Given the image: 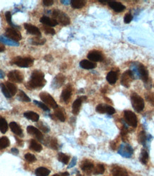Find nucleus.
Returning a JSON list of instances; mask_svg holds the SVG:
<instances>
[{
    "instance_id": "obj_56",
    "label": "nucleus",
    "mask_w": 154,
    "mask_h": 176,
    "mask_svg": "<svg viewBox=\"0 0 154 176\" xmlns=\"http://www.w3.org/2000/svg\"><path fill=\"white\" fill-rule=\"evenodd\" d=\"M4 77V74L3 73V72L1 70H0V79H3Z\"/></svg>"
},
{
    "instance_id": "obj_7",
    "label": "nucleus",
    "mask_w": 154,
    "mask_h": 176,
    "mask_svg": "<svg viewBox=\"0 0 154 176\" xmlns=\"http://www.w3.org/2000/svg\"><path fill=\"white\" fill-rule=\"evenodd\" d=\"M5 36L7 37H8L9 39H10V40L16 42H18L19 40H21L22 39V35L16 29H13V28L11 27L7 28L6 29Z\"/></svg>"
},
{
    "instance_id": "obj_43",
    "label": "nucleus",
    "mask_w": 154,
    "mask_h": 176,
    "mask_svg": "<svg viewBox=\"0 0 154 176\" xmlns=\"http://www.w3.org/2000/svg\"><path fill=\"white\" fill-rule=\"evenodd\" d=\"M34 103L36 104L37 106H38L39 107H40V108H41L42 110H44V111H49V108L46 106L45 104L43 103V102H39V101L37 100H34Z\"/></svg>"
},
{
    "instance_id": "obj_53",
    "label": "nucleus",
    "mask_w": 154,
    "mask_h": 176,
    "mask_svg": "<svg viewBox=\"0 0 154 176\" xmlns=\"http://www.w3.org/2000/svg\"><path fill=\"white\" fill-rule=\"evenodd\" d=\"M11 151L12 153L14 155H18V153H19V150H18V149H16V147H14V148L12 149Z\"/></svg>"
},
{
    "instance_id": "obj_20",
    "label": "nucleus",
    "mask_w": 154,
    "mask_h": 176,
    "mask_svg": "<svg viewBox=\"0 0 154 176\" xmlns=\"http://www.w3.org/2000/svg\"><path fill=\"white\" fill-rule=\"evenodd\" d=\"M40 22L42 24H44L46 26L49 27H55L58 25V22H56L55 19H52V18H49L46 16H44L40 19Z\"/></svg>"
},
{
    "instance_id": "obj_9",
    "label": "nucleus",
    "mask_w": 154,
    "mask_h": 176,
    "mask_svg": "<svg viewBox=\"0 0 154 176\" xmlns=\"http://www.w3.org/2000/svg\"><path fill=\"white\" fill-rule=\"evenodd\" d=\"M134 80V75L133 72L131 70H127L122 74L121 79V83L125 87H129L130 84Z\"/></svg>"
},
{
    "instance_id": "obj_21",
    "label": "nucleus",
    "mask_w": 154,
    "mask_h": 176,
    "mask_svg": "<svg viewBox=\"0 0 154 176\" xmlns=\"http://www.w3.org/2000/svg\"><path fill=\"white\" fill-rule=\"evenodd\" d=\"M138 70L139 72H140L142 80L143 82H147L148 80H149V72H148L146 67L142 64H140L138 67Z\"/></svg>"
},
{
    "instance_id": "obj_47",
    "label": "nucleus",
    "mask_w": 154,
    "mask_h": 176,
    "mask_svg": "<svg viewBox=\"0 0 154 176\" xmlns=\"http://www.w3.org/2000/svg\"><path fill=\"white\" fill-rule=\"evenodd\" d=\"M115 112H116V110H115V109L113 108L112 106L107 105V108H106V113H107V114L113 115V114H114Z\"/></svg>"
},
{
    "instance_id": "obj_38",
    "label": "nucleus",
    "mask_w": 154,
    "mask_h": 176,
    "mask_svg": "<svg viewBox=\"0 0 154 176\" xmlns=\"http://www.w3.org/2000/svg\"><path fill=\"white\" fill-rule=\"evenodd\" d=\"M138 140L140 144H142V145L145 144V143H146V132H145V131L143 130V131H141L140 133H139Z\"/></svg>"
},
{
    "instance_id": "obj_42",
    "label": "nucleus",
    "mask_w": 154,
    "mask_h": 176,
    "mask_svg": "<svg viewBox=\"0 0 154 176\" xmlns=\"http://www.w3.org/2000/svg\"><path fill=\"white\" fill-rule=\"evenodd\" d=\"M64 78L65 77L62 75V74H59L57 77H55L54 82L56 85H59V86L62 85V84L64 82Z\"/></svg>"
},
{
    "instance_id": "obj_25",
    "label": "nucleus",
    "mask_w": 154,
    "mask_h": 176,
    "mask_svg": "<svg viewBox=\"0 0 154 176\" xmlns=\"http://www.w3.org/2000/svg\"><path fill=\"white\" fill-rule=\"evenodd\" d=\"M29 147L31 150H34L36 152H40L42 150V146L40 143L37 142L35 140H31L30 145H29Z\"/></svg>"
},
{
    "instance_id": "obj_15",
    "label": "nucleus",
    "mask_w": 154,
    "mask_h": 176,
    "mask_svg": "<svg viewBox=\"0 0 154 176\" xmlns=\"http://www.w3.org/2000/svg\"><path fill=\"white\" fill-rule=\"evenodd\" d=\"M26 130H27V132L29 134L34 135L39 141H42L43 138H44L43 134L41 133V131L39 129H37V128H36L35 127L28 126L27 128H26Z\"/></svg>"
},
{
    "instance_id": "obj_52",
    "label": "nucleus",
    "mask_w": 154,
    "mask_h": 176,
    "mask_svg": "<svg viewBox=\"0 0 154 176\" xmlns=\"http://www.w3.org/2000/svg\"><path fill=\"white\" fill-rule=\"evenodd\" d=\"M44 59L46 61H47V62H51V61L53 60V57H52V55H46L44 57Z\"/></svg>"
},
{
    "instance_id": "obj_5",
    "label": "nucleus",
    "mask_w": 154,
    "mask_h": 176,
    "mask_svg": "<svg viewBox=\"0 0 154 176\" xmlns=\"http://www.w3.org/2000/svg\"><path fill=\"white\" fill-rule=\"evenodd\" d=\"M123 117L124 120L128 125L133 128H136L137 125H138V120H137V117L135 113L130 110H126L124 111Z\"/></svg>"
},
{
    "instance_id": "obj_13",
    "label": "nucleus",
    "mask_w": 154,
    "mask_h": 176,
    "mask_svg": "<svg viewBox=\"0 0 154 176\" xmlns=\"http://www.w3.org/2000/svg\"><path fill=\"white\" fill-rule=\"evenodd\" d=\"M108 4L112 10H114V11L116 12H123L126 9V7L123 4H121V3L120 2H118V1H108Z\"/></svg>"
},
{
    "instance_id": "obj_31",
    "label": "nucleus",
    "mask_w": 154,
    "mask_h": 176,
    "mask_svg": "<svg viewBox=\"0 0 154 176\" xmlns=\"http://www.w3.org/2000/svg\"><path fill=\"white\" fill-rule=\"evenodd\" d=\"M140 160V162H141L143 164H144V165L147 164L148 161H149V153H148V152L146 151V150H141Z\"/></svg>"
},
{
    "instance_id": "obj_51",
    "label": "nucleus",
    "mask_w": 154,
    "mask_h": 176,
    "mask_svg": "<svg viewBox=\"0 0 154 176\" xmlns=\"http://www.w3.org/2000/svg\"><path fill=\"white\" fill-rule=\"evenodd\" d=\"M76 162H77V158H74L72 160V161H71V162L70 163V165H69L68 168H72V167H74V165H76Z\"/></svg>"
},
{
    "instance_id": "obj_8",
    "label": "nucleus",
    "mask_w": 154,
    "mask_h": 176,
    "mask_svg": "<svg viewBox=\"0 0 154 176\" xmlns=\"http://www.w3.org/2000/svg\"><path fill=\"white\" fill-rule=\"evenodd\" d=\"M7 77L10 81L16 83H22L24 80L23 74L19 70H12L9 72L7 74Z\"/></svg>"
},
{
    "instance_id": "obj_1",
    "label": "nucleus",
    "mask_w": 154,
    "mask_h": 176,
    "mask_svg": "<svg viewBox=\"0 0 154 176\" xmlns=\"http://www.w3.org/2000/svg\"><path fill=\"white\" fill-rule=\"evenodd\" d=\"M46 80L44 79V74L42 72L36 70L32 72L30 81L26 84V87L29 89L42 87L45 85Z\"/></svg>"
},
{
    "instance_id": "obj_16",
    "label": "nucleus",
    "mask_w": 154,
    "mask_h": 176,
    "mask_svg": "<svg viewBox=\"0 0 154 176\" xmlns=\"http://www.w3.org/2000/svg\"><path fill=\"white\" fill-rule=\"evenodd\" d=\"M113 176H128V173L125 168L120 166H114L112 168Z\"/></svg>"
},
{
    "instance_id": "obj_19",
    "label": "nucleus",
    "mask_w": 154,
    "mask_h": 176,
    "mask_svg": "<svg viewBox=\"0 0 154 176\" xmlns=\"http://www.w3.org/2000/svg\"><path fill=\"white\" fill-rule=\"evenodd\" d=\"M0 42L9 46H13V47H18V46L19 45V42H14L13 41V40H10L8 37H6L5 35L0 36Z\"/></svg>"
},
{
    "instance_id": "obj_17",
    "label": "nucleus",
    "mask_w": 154,
    "mask_h": 176,
    "mask_svg": "<svg viewBox=\"0 0 154 176\" xmlns=\"http://www.w3.org/2000/svg\"><path fill=\"white\" fill-rule=\"evenodd\" d=\"M79 65H80L81 68L85 70H92L96 67V64L95 62H91V61L86 60V59H83V60L81 61Z\"/></svg>"
},
{
    "instance_id": "obj_45",
    "label": "nucleus",
    "mask_w": 154,
    "mask_h": 176,
    "mask_svg": "<svg viewBox=\"0 0 154 176\" xmlns=\"http://www.w3.org/2000/svg\"><path fill=\"white\" fill-rule=\"evenodd\" d=\"M146 100L149 101L152 105L154 106V93H149L146 95Z\"/></svg>"
},
{
    "instance_id": "obj_29",
    "label": "nucleus",
    "mask_w": 154,
    "mask_h": 176,
    "mask_svg": "<svg viewBox=\"0 0 154 176\" xmlns=\"http://www.w3.org/2000/svg\"><path fill=\"white\" fill-rule=\"evenodd\" d=\"M5 85L6 87H7V89H8L9 92L10 94L12 95V96H14L16 94V92H17V87H16L15 85L10 83V82H7Z\"/></svg>"
},
{
    "instance_id": "obj_39",
    "label": "nucleus",
    "mask_w": 154,
    "mask_h": 176,
    "mask_svg": "<svg viewBox=\"0 0 154 176\" xmlns=\"http://www.w3.org/2000/svg\"><path fill=\"white\" fill-rule=\"evenodd\" d=\"M106 108H107V105H105V104H99L96 107V110L98 113L104 114V113H106Z\"/></svg>"
},
{
    "instance_id": "obj_35",
    "label": "nucleus",
    "mask_w": 154,
    "mask_h": 176,
    "mask_svg": "<svg viewBox=\"0 0 154 176\" xmlns=\"http://www.w3.org/2000/svg\"><path fill=\"white\" fill-rule=\"evenodd\" d=\"M31 43L34 45H42L46 42L45 39H40L39 37H34L31 39Z\"/></svg>"
},
{
    "instance_id": "obj_6",
    "label": "nucleus",
    "mask_w": 154,
    "mask_h": 176,
    "mask_svg": "<svg viewBox=\"0 0 154 176\" xmlns=\"http://www.w3.org/2000/svg\"><path fill=\"white\" fill-rule=\"evenodd\" d=\"M39 97L40 99L44 102V103L46 105H49V107H52L54 109H56L58 107V105L55 101V100L52 98V95H49L47 92H41Z\"/></svg>"
},
{
    "instance_id": "obj_28",
    "label": "nucleus",
    "mask_w": 154,
    "mask_h": 176,
    "mask_svg": "<svg viewBox=\"0 0 154 176\" xmlns=\"http://www.w3.org/2000/svg\"><path fill=\"white\" fill-rule=\"evenodd\" d=\"M7 130H8V124L4 117L0 116V132L4 134L7 132Z\"/></svg>"
},
{
    "instance_id": "obj_18",
    "label": "nucleus",
    "mask_w": 154,
    "mask_h": 176,
    "mask_svg": "<svg viewBox=\"0 0 154 176\" xmlns=\"http://www.w3.org/2000/svg\"><path fill=\"white\" fill-rule=\"evenodd\" d=\"M71 93H72V89H71V86H67L65 89L63 90L62 95V99L65 102H68L69 100L70 99L71 96Z\"/></svg>"
},
{
    "instance_id": "obj_54",
    "label": "nucleus",
    "mask_w": 154,
    "mask_h": 176,
    "mask_svg": "<svg viewBox=\"0 0 154 176\" xmlns=\"http://www.w3.org/2000/svg\"><path fill=\"white\" fill-rule=\"evenodd\" d=\"M15 139L18 141L17 143H18V145H22V146L23 145V141H22V140L19 139V138H18L17 137H16V136H15Z\"/></svg>"
},
{
    "instance_id": "obj_4",
    "label": "nucleus",
    "mask_w": 154,
    "mask_h": 176,
    "mask_svg": "<svg viewBox=\"0 0 154 176\" xmlns=\"http://www.w3.org/2000/svg\"><path fill=\"white\" fill-rule=\"evenodd\" d=\"M34 63V59L31 57H16L12 60V64L17 65L21 68H29Z\"/></svg>"
},
{
    "instance_id": "obj_48",
    "label": "nucleus",
    "mask_w": 154,
    "mask_h": 176,
    "mask_svg": "<svg viewBox=\"0 0 154 176\" xmlns=\"http://www.w3.org/2000/svg\"><path fill=\"white\" fill-rule=\"evenodd\" d=\"M50 143H51L50 145H51V147H52V148L55 149V150H56V149L58 148V143H57V141H56V139H55V138L52 139Z\"/></svg>"
},
{
    "instance_id": "obj_33",
    "label": "nucleus",
    "mask_w": 154,
    "mask_h": 176,
    "mask_svg": "<svg viewBox=\"0 0 154 176\" xmlns=\"http://www.w3.org/2000/svg\"><path fill=\"white\" fill-rule=\"evenodd\" d=\"M18 98H19L21 101L24 102H29L31 101L30 98H29V97L25 94V92H23L22 90L19 91V95H18Z\"/></svg>"
},
{
    "instance_id": "obj_26",
    "label": "nucleus",
    "mask_w": 154,
    "mask_h": 176,
    "mask_svg": "<svg viewBox=\"0 0 154 176\" xmlns=\"http://www.w3.org/2000/svg\"><path fill=\"white\" fill-rule=\"evenodd\" d=\"M86 3L84 0H73L71 1V5L74 9H81L86 5Z\"/></svg>"
},
{
    "instance_id": "obj_32",
    "label": "nucleus",
    "mask_w": 154,
    "mask_h": 176,
    "mask_svg": "<svg viewBox=\"0 0 154 176\" xmlns=\"http://www.w3.org/2000/svg\"><path fill=\"white\" fill-rule=\"evenodd\" d=\"M10 144L9 140L7 137H2L0 138V149H4L8 147Z\"/></svg>"
},
{
    "instance_id": "obj_10",
    "label": "nucleus",
    "mask_w": 154,
    "mask_h": 176,
    "mask_svg": "<svg viewBox=\"0 0 154 176\" xmlns=\"http://www.w3.org/2000/svg\"><path fill=\"white\" fill-rule=\"evenodd\" d=\"M81 170L85 173L87 174V175H90L93 172V171H94V163L92 162H91V161L88 160H83L81 162Z\"/></svg>"
},
{
    "instance_id": "obj_60",
    "label": "nucleus",
    "mask_w": 154,
    "mask_h": 176,
    "mask_svg": "<svg viewBox=\"0 0 154 176\" xmlns=\"http://www.w3.org/2000/svg\"><path fill=\"white\" fill-rule=\"evenodd\" d=\"M77 176H83V175H77Z\"/></svg>"
},
{
    "instance_id": "obj_50",
    "label": "nucleus",
    "mask_w": 154,
    "mask_h": 176,
    "mask_svg": "<svg viewBox=\"0 0 154 176\" xmlns=\"http://www.w3.org/2000/svg\"><path fill=\"white\" fill-rule=\"evenodd\" d=\"M43 4H44V6L49 7V6H52L54 4V1L53 0H44Z\"/></svg>"
},
{
    "instance_id": "obj_40",
    "label": "nucleus",
    "mask_w": 154,
    "mask_h": 176,
    "mask_svg": "<svg viewBox=\"0 0 154 176\" xmlns=\"http://www.w3.org/2000/svg\"><path fill=\"white\" fill-rule=\"evenodd\" d=\"M24 158L29 162H34L37 160V158H36L35 156H34V155L31 154V153H26L24 156Z\"/></svg>"
},
{
    "instance_id": "obj_2",
    "label": "nucleus",
    "mask_w": 154,
    "mask_h": 176,
    "mask_svg": "<svg viewBox=\"0 0 154 176\" xmlns=\"http://www.w3.org/2000/svg\"><path fill=\"white\" fill-rule=\"evenodd\" d=\"M52 15H53V19H55L58 22V24L59 23L64 26L70 24V18L68 17L66 14L60 11L59 10H54Z\"/></svg>"
},
{
    "instance_id": "obj_37",
    "label": "nucleus",
    "mask_w": 154,
    "mask_h": 176,
    "mask_svg": "<svg viewBox=\"0 0 154 176\" xmlns=\"http://www.w3.org/2000/svg\"><path fill=\"white\" fill-rule=\"evenodd\" d=\"M0 87H1V92H2V93L4 94V95L6 97V98H10L12 97L11 94H10V92H9L7 87H6V85L4 84V83H1V84H0Z\"/></svg>"
},
{
    "instance_id": "obj_23",
    "label": "nucleus",
    "mask_w": 154,
    "mask_h": 176,
    "mask_svg": "<svg viewBox=\"0 0 154 176\" xmlns=\"http://www.w3.org/2000/svg\"><path fill=\"white\" fill-rule=\"evenodd\" d=\"M9 127L10 129L12 130V131L15 135H19V136L22 135V128H21L20 126H19L17 123H16L15 122H12V123H10Z\"/></svg>"
},
{
    "instance_id": "obj_46",
    "label": "nucleus",
    "mask_w": 154,
    "mask_h": 176,
    "mask_svg": "<svg viewBox=\"0 0 154 176\" xmlns=\"http://www.w3.org/2000/svg\"><path fill=\"white\" fill-rule=\"evenodd\" d=\"M132 19L133 17L131 13H127L124 16V22L126 24H129L131 22V20H132Z\"/></svg>"
},
{
    "instance_id": "obj_41",
    "label": "nucleus",
    "mask_w": 154,
    "mask_h": 176,
    "mask_svg": "<svg viewBox=\"0 0 154 176\" xmlns=\"http://www.w3.org/2000/svg\"><path fill=\"white\" fill-rule=\"evenodd\" d=\"M43 29H44V32H46V34H48V35H54L55 33H56L54 29L52 27H51L44 26L43 27Z\"/></svg>"
},
{
    "instance_id": "obj_55",
    "label": "nucleus",
    "mask_w": 154,
    "mask_h": 176,
    "mask_svg": "<svg viewBox=\"0 0 154 176\" xmlns=\"http://www.w3.org/2000/svg\"><path fill=\"white\" fill-rule=\"evenodd\" d=\"M5 50V47L3 44H0V53H2Z\"/></svg>"
},
{
    "instance_id": "obj_24",
    "label": "nucleus",
    "mask_w": 154,
    "mask_h": 176,
    "mask_svg": "<svg viewBox=\"0 0 154 176\" xmlns=\"http://www.w3.org/2000/svg\"><path fill=\"white\" fill-rule=\"evenodd\" d=\"M24 116L26 118L29 119V120H30L33 122L39 121V115L37 113L32 111L26 112V113H24Z\"/></svg>"
},
{
    "instance_id": "obj_57",
    "label": "nucleus",
    "mask_w": 154,
    "mask_h": 176,
    "mask_svg": "<svg viewBox=\"0 0 154 176\" xmlns=\"http://www.w3.org/2000/svg\"><path fill=\"white\" fill-rule=\"evenodd\" d=\"M61 175H62V176H69V173L65 172V173H61Z\"/></svg>"
},
{
    "instance_id": "obj_22",
    "label": "nucleus",
    "mask_w": 154,
    "mask_h": 176,
    "mask_svg": "<svg viewBox=\"0 0 154 176\" xmlns=\"http://www.w3.org/2000/svg\"><path fill=\"white\" fill-rule=\"evenodd\" d=\"M118 80V74L116 72L111 71L109 72L107 76V80L111 85H114Z\"/></svg>"
},
{
    "instance_id": "obj_59",
    "label": "nucleus",
    "mask_w": 154,
    "mask_h": 176,
    "mask_svg": "<svg viewBox=\"0 0 154 176\" xmlns=\"http://www.w3.org/2000/svg\"><path fill=\"white\" fill-rule=\"evenodd\" d=\"M53 176H62V175H61V174H55V175H54Z\"/></svg>"
},
{
    "instance_id": "obj_30",
    "label": "nucleus",
    "mask_w": 154,
    "mask_h": 176,
    "mask_svg": "<svg viewBox=\"0 0 154 176\" xmlns=\"http://www.w3.org/2000/svg\"><path fill=\"white\" fill-rule=\"evenodd\" d=\"M105 172V167L102 164H98L95 168H94L93 173L94 175H101Z\"/></svg>"
},
{
    "instance_id": "obj_49",
    "label": "nucleus",
    "mask_w": 154,
    "mask_h": 176,
    "mask_svg": "<svg viewBox=\"0 0 154 176\" xmlns=\"http://www.w3.org/2000/svg\"><path fill=\"white\" fill-rule=\"evenodd\" d=\"M38 125V126L39 127L40 130H42L43 132H49V128H47V127L45 126V125H41V124L40 123V124H38V125Z\"/></svg>"
},
{
    "instance_id": "obj_58",
    "label": "nucleus",
    "mask_w": 154,
    "mask_h": 176,
    "mask_svg": "<svg viewBox=\"0 0 154 176\" xmlns=\"http://www.w3.org/2000/svg\"><path fill=\"white\" fill-rule=\"evenodd\" d=\"M69 2H71V1H62V3H63V4H68Z\"/></svg>"
},
{
    "instance_id": "obj_27",
    "label": "nucleus",
    "mask_w": 154,
    "mask_h": 176,
    "mask_svg": "<svg viewBox=\"0 0 154 176\" xmlns=\"http://www.w3.org/2000/svg\"><path fill=\"white\" fill-rule=\"evenodd\" d=\"M50 173V171L44 167H40L37 168L35 171V174L37 176H48Z\"/></svg>"
},
{
    "instance_id": "obj_11",
    "label": "nucleus",
    "mask_w": 154,
    "mask_h": 176,
    "mask_svg": "<svg viewBox=\"0 0 154 176\" xmlns=\"http://www.w3.org/2000/svg\"><path fill=\"white\" fill-rule=\"evenodd\" d=\"M87 99L86 96H81L80 98H77L75 101L74 102L72 105V113L73 114L77 115L79 114V110H80L82 102L85 101Z\"/></svg>"
},
{
    "instance_id": "obj_12",
    "label": "nucleus",
    "mask_w": 154,
    "mask_h": 176,
    "mask_svg": "<svg viewBox=\"0 0 154 176\" xmlns=\"http://www.w3.org/2000/svg\"><path fill=\"white\" fill-rule=\"evenodd\" d=\"M24 26L25 29L27 31L28 33L33 35L37 36V37H41V32H40V30L39 29V28L37 27L36 26L27 23H25L24 25Z\"/></svg>"
},
{
    "instance_id": "obj_36",
    "label": "nucleus",
    "mask_w": 154,
    "mask_h": 176,
    "mask_svg": "<svg viewBox=\"0 0 154 176\" xmlns=\"http://www.w3.org/2000/svg\"><path fill=\"white\" fill-rule=\"evenodd\" d=\"M58 159L60 162H62V163L65 164V165H67L69 161V156H68L67 155L64 154V153H60L59 155H58Z\"/></svg>"
},
{
    "instance_id": "obj_3",
    "label": "nucleus",
    "mask_w": 154,
    "mask_h": 176,
    "mask_svg": "<svg viewBox=\"0 0 154 176\" xmlns=\"http://www.w3.org/2000/svg\"><path fill=\"white\" fill-rule=\"evenodd\" d=\"M131 104L133 107L136 112H141L144 109L145 103L143 99L140 97L138 94L133 93L131 95Z\"/></svg>"
},
{
    "instance_id": "obj_44",
    "label": "nucleus",
    "mask_w": 154,
    "mask_h": 176,
    "mask_svg": "<svg viewBox=\"0 0 154 176\" xmlns=\"http://www.w3.org/2000/svg\"><path fill=\"white\" fill-rule=\"evenodd\" d=\"M5 17L6 19H7V22H8V24H9V25H12V27H16L12 23V14L10 12H7L5 13Z\"/></svg>"
},
{
    "instance_id": "obj_14",
    "label": "nucleus",
    "mask_w": 154,
    "mask_h": 176,
    "mask_svg": "<svg viewBox=\"0 0 154 176\" xmlns=\"http://www.w3.org/2000/svg\"><path fill=\"white\" fill-rule=\"evenodd\" d=\"M87 57L89 59H90L92 62H99V61H102L104 59L102 54L98 51H96V50L90 52L88 54Z\"/></svg>"
},
{
    "instance_id": "obj_34",
    "label": "nucleus",
    "mask_w": 154,
    "mask_h": 176,
    "mask_svg": "<svg viewBox=\"0 0 154 176\" xmlns=\"http://www.w3.org/2000/svg\"><path fill=\"white\" fill-rule=\"evenodd\" d=\"M54 114L56 116V117H57L60 121L62 122L65 121V119H66L65 115H64V111H63L62 110H61V109H56V110H55Z\"/></svg>"
}]
</instances>
